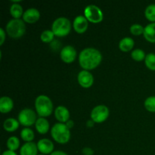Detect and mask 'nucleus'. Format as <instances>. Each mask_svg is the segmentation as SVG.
<instances>
[{
	"instance_id": "obj_1",
	"label": "nucleus",
	"mask_w": 155,
	"mask_h": 155,
	"mask_svg": "<svg viewBox=\"0 0 155 155\" xmlns=\"http://www.w3.org/2000/svg\"><path fill=\"white\" fill-rule=\"evenodd\" d=\"M102 54L99 50L95 48H86L82 50L79 55V63L86 71L93 70L101 64Z\"/></svg>"
},
{
	"instance_id": "obj_2",
	"label": "nucleus",
	"mask_w": 155,
	"mask_h": 155,
	"mask_svg": "<svg viewBox=\"0 0 155 155\" xmlns=\"http://www.w3.org/2000/svg\"><path fill=\"white\" fill-rule=\"evenodd\" d=\"M35 108L40 117H46L52 113L53 103L48 96L40 95L35 100Z\"/></svg>"
},
{
	"instance_id": "obj_3",
	"label": "nucleus",
	"mask_w": 155,
	"mask_h": 155,
	"mask_svg": "<svg viewBox=\"0 0 155 155\" xmlns=\"http://www.w3.org/2000/svg\"><path fill=\"white\" fill-rule=\"evenodd\" d=\"M51 135L54 141L60 144H65L71 139L70 129L63 123H56L51 129Z\"/></svg>"
},
{
	"instance_id": "obj_4",
	"label": "nucleus",
	"mask_w": 155,
	"mask_h": 155,
	"mask_svg": "<svg viewBox=\"0 0 155 155\" xmlns=\"http://www.w3.org/2000/svg\"><path fill=\"white\" fill-rule=\"evenodd\" d=\"M5 30L10 37L18 39L25 33L26 25L23 20L12 19L6 24Z\"/></svg>"
},
{
	"instance_id": "obj_5",
	"label": "nucleus",
	"mask_w": 155,
	"mask_h": 155,
	"mask_svg": "<svg viewBox=\"0 0 155 155\" xmlns=\"http://www.w3.org/2000/svg\"><path fill=\"white\" fill-rule=\"evenodd\" d=\"M71 30V23L68 18L65 17H59L56 18L51 25V30L54 35L60 37L69 34Z\"/></svg>"
},
{
	"instance_id": "obj_6",
	"label": "nucleus",
	"mask_w": 155,
	"mask_h": 155,
	"mask_svg": "<svg viewBox=\"0 0 155 155\" xmlns=\"http://www.w3.org/2000/svg\"><path fill=\"white\" fill-rule=\"evenodd\" d=\"M84 15L86 19L92 23H99L103 20L104 15L101 9L95 5H89L84 9Z\"/></svg>"
},
{
	"instance_id": "obj_7",
	"label": "nucleus",
	"mask_w": 155,
	"mask_h": 155,
	"mask_svg": "<svg viewBox=\"0 0 155 155\" xmlns=\"http://www.w3.org/2000/svg\"><path fill=\"white\" fill-rule=\"evenodd\" d=\"M36 114L33 109L24 108L18 114V121L24 127H30L36 124Z\"/></svg>"
},
{
	"instance_id": "obj_8",
	"label": "nucleus",
	"mask_w": 155,
	"mask_h": 155,
	"mask_svg": "<svg viewBox=\"0 0 155 155\" xmlns=\"http://www.w3.org/2000/svg\"><path fill=\"white\" fill-rule=\"evenodd\" d=\"M110 114L109 108L104 104H99L94 107L91 111V119L95 123H102L108 118Z\"/></svg>"
},
{
	"instance_id": "obj_9",
	"label": "nucleus",
	"mask_w": 155,
	"mask_h": 155,
	"mask_svg": "<svg viewBox=\"0 0 155 155\" xmlns=\"http://www.w3.org/2000/svg\"><path fill=\"white\" fill-rule=\"evenodd\" d=\"M60 57L65 63H72L77 58V51L72 45H66L61 50Z\"/></svg>"
},
{
	"instance_id": "obj_10",
	"label": "nucleus",
	"mask_w": 155,
	"mask_h": 155,
	"mask_svg": "<svg viewBox=\"0 0 155 155\" xmlns=\"http://www.w3.org/2000/svg\"><path fill=\"white\" fill-rule=\"evenodd\" d=\"M78 83L82 87L89 88L92 86L94 83L93 75L89 71L83 70L80 71L77 76Z\"/></svg>"
},
{
	"instance_id": "obj_11",
	"label": "nucleus",
	"mask_w": 155,
	"mask_h": 155,
	"mask_svg": "<svg viewBox=\"0 0 155 155\" xmlns=\"http://www.w3.org/2000/svg\"><path fill=\"white\" fill-rule=\"evenodd\" d=\"M88 20L83 15H78L74 18L73 27L74 30L78 33H83L86 31L88 28Z\"/></svg>"
},
{
	"instance_id": "obj_12",
	"label": "nucleus",
	"mask_w": 155,
	"mask_h": 155,
	"mask_svg": "<svg viewBox=\"0 0 155 155\" xmlns=\"http://www.w3.org/2000/svg\"><path fill=\"white\" fill-rule=\"evenodd\" d=\"M37 147L42 154H51L54 151V144L48 139H39L37 142Z\"/></svg>"
},
{
	"instance_id": "obj_13",
	"label": "nucleus",
	"mask_w": 155,
	"mask_h": 155,
	"mask_svg": "<svg viewBox=\"0 0 155 155\" xmlns=\"http://www.w3.org/2000/svg\"><path fill=\"white\" fill-rule=\"evenodd\" d=\"M40 18V13L39 10L35 8H30L24 12L23 15V21L29 24H33L36 22Z\"/></svg>"
},
{
	"instance_id": "obj_14",
	"label": "nucleus",
	"mask_w": 155,
	"mask_h": 155,
	"mask_svg": "<svg viewBox=\"0 0 155 155\" xmlns=\"http://www.w3.org/2000/svg\"><path fill=\"white\" fill-rule=\"evenodd\" d=\"M54 117L59 121V123L65 124L69 120L70 112L66 107L63 105H59L54 109Z\"/></svg>"
},
{
	"instance_id": "obj_15",
	"label": "nucleus",
	"mask_w": 155,
	"mask_h": 155,
	"mask_svg": "<svg viewBox=\"0 0 155 155\" xmlns=\"http://www.w3.org/2000/svg\"><path fill=\"white\" fill-rule=\"evenodd\" d=\"M37 144L33 142H26L20 149V155H38Z\"/></svg>"
},
{
	"instance_id": "obj_16",
	"label": "nucleus",
	"mask_w": 155,
	"mask_h": 155,
	"mask_svg": "<svg viewBox=\"0 0 155 155\" xmlns=\"http://www.w3.org/2000/svg\"><path fill=\"white\" fill-rule=\"evenodd\" d=\"M14 107V101L10 97L2 96L0 98V111L2 113H8Z\"/></svg>"
},
{
	"instance_id": "obj_17",
	"label": "nucleus",
	"mask_w": 155,
	"mask_h": 155,
	"mask_svg": "<svg viewBox=\"0 0 155 155\" xmlns=\"http://www.w3.org/2000/svg\"><path fill=\"white\" fill-rule=\"evenodd\" d=\"M144 37L147 41L154 43L155 42V22L147 24L144 29Z\"/></svg>"
},
{
	"instance_id": "obj_18",
	"label": "nucleus",
	"mask_w": 155,
	"mask_h": 155,
	"mask_svg": "<svg viewBox=\"0 0 155 155\" xmlns=\"http://www.w3.org/2000/svg\"><path fill=\"white\" fill-rule=\"evenodd\" d=\"M35 127L38 133L45 134L49 130V123L45 117H39L35 124Z\"/></svg>"
},
{
	"instance_id": "obj_19",
	"label": "nucleus",
	"mask_w": 155,
	"mask_h": 155,
	"mask_svg": "<svg viewBox=\"0 0 155 155\" xmlns=\"http://www.w3.org/2000/svg\"><path fill=\"white\" fill-rule=\"evenodd\" d=\"M20 123L18 120L15 119V118H8L3 123V127L5 130L8 132H14L18 130L19 127Z\"/></svg>"
},
{
	"instance_id": "obj_20",
	"label": "nucleus",
	"mask_w": 155,
	"mask_h": 155,
	"mask_svg": "<svg viewBox=\"0 0 155 155\" xmlns=\"http://www.w3.org/2000/svg\"><path fill=\"white\" fill-rule=\"evenodd\" d=\"M135 45L134 40L131 37H124L120 41L119 48L123 51H129L133 49Z\"/></svg>"
},
{
	"instance_id": "obj_21",
	"label": "nucleus",
	"mask_w": 155,
	"mask_h": 155,
	"mask_svg": "<svg viewBox=\"0 0 155 155\" xmlns=\"http://www.w3.org/2000/svg\"><path fill=\"white\" fill-rule=\"evenodd\" d=\"M24 10L22 6L18 3H14L10 7V14L14 19H20L21 16L24 15Z\"/></svg>"
},
{
	"instance_id": "obj_22",
	"label": "nucleus",
	"mask_w": 155,
	"mask_h": 155,
	"mask_svg": "<svg viewBox=\"0 0 155 155\" xmlns=\"http://www.w3.org/2000/svg\"><path fill=\"white\" fill-rule=\"evenodd\" d=\"M21 139L24 141H25V142H32L35 137L34 132H33L30 128L24 127V129H22V130H21Z\"/></svg>"
},
{
	"instance_id": "obj_23",
	"label": "nucleus",
	"mask_w": 155,
	"mask_h": 155,
	"mask_svg": "<svg viewBox=\"0 0 155 155\" xmlns=\"http://www.w3.org/2000/svg\"><path fill=\"white\" fill-rule=\"evenodd\" d=\"M6 145H7L8 150L11 151H16L20 147V140L18 137L16 136H11L8 139L7 142H6Z\"/></svg>"
},
{
	"instance_id": "obj_24",
	"label": "nucleus",
	"mask_w": 155,
	"mask_h": 155,
	"mask_svg": "<svg viewBox=\"0 0 155 155\" xmlns=\"http://www.w3.org/2000/svg\"><path fill=\"white\" fill-rule=\"evenodd\" d=\"M145 15L151 23L155 22V4H151L147 6L145 10Z\"/></svg>"
},
{
	"instance_id": "obj_25",
	"label": "nucleus",
	"mask_w": 155,
	"mask_h": 155,
	"mask_svg": "<svg viewBox=\"0 0 155 155\" xmlns=\"http://www.w3.org/2000/svg\"><path fill=\"white\" fill-rule=\"evenodd\" d=\"M54 36H55V35H54V33H53L52 30H45L41 33L40 39L43 42L48 43V42H51L53 40H54Z\"/></svg>"
},
{
	"instance_id": "obj_26",
	"label": "nucleus",
	"mask_w": 155,
	"mask_h": 155,
	"mask_svg": "<svg viewBox=\"0 0 155 155\" xmlns=\"http://www.w3.org/2000/svg\"><path fill=\"white\" fill-rule=\"evenodd\" d=\"M131 57L133 60L136 61H142L145 60L146 54H145V51L141 48H136L131 52Z\"/></svg>"
},
{
	"instance_id": "obj_27",
	"label": "nucleus",
	"mask_w": 155,
	"mask_h": 155,
	"mask_svg": "<svg viewBox=\"0 0 155 155\" xmlns=\"http://www.w3.org/2000/svg\"><path fill=\"white\" fill-rule=\"evenodd\" d=\"M145 64L148 69L151 71H155V54L154 53H148L146 54L145 58Z\"/></svg>"
},
{
	"instance_id": "obj_28",
	"label": "nucleus",
	"mask_w": 155,
	"mask_h": 155,
	"mask_svg": "<svg viewBox=\"0 0 155 155\" xmlns=\"http://www.w3.org/2000/svg\"><path fill=\"white\" fill-rule=\"evenodd\" d=\"M145 107L148 111L155 112V96H149L145 99Z\"/></svg>"
},
{
	"instance_id": "obj_29",
	"label": "nucleus",
	"mask_w": 155,
	"mask_h": 155,
	"mask_svg": "<svg viewBox=\"0 0 155 155\" xmlns=\"http://www.w3.org/2000/svg\"><path fill=\"white\" fill-rule=\"evenodd\" d=\"M144 29L145 27H142L141 24H134L130 27V32L134 36H139L141 34H143Z\"/></svg>"
},
{
	"instance_id": "obj_30",
	"label": "nucleus",
	"mask_w": 155,
	"mask_h": 155,
	"mask_svg": "<svg viewBox=\"0 0 155 155\" xmlns=\"http://www.w3.org/2000/svg\"><path fill=\"white\" fill-rule=\"evenodd\" d=\"M82 153H83V155H93L94 150L92 148H89V147H85L82 150Z\"/></svg>"
},
{
	"instance_id": "obj_31",
	"label": "nucleus",
	"mask_w": 155,
	"mask_h": 155,
	"mask_svg": "<svg viewBox=\"0 0 155 155\" xmlns=\"http://www.w3.org/2000/svg\"><path fill=\"white\" fill-rule=\"evenodd\" d=\"M5 40V32L2 28H0V45H2Z\"/></svg>"
},
{
	"instance_id": "obj_32",
	"label": "nucleus",
	"mask_w": 155,
	"mask_h": 155,
	"mask_svg": "<svg viewBox=\"0 0 155 155\" xmlns=\"http://www.w3.org/2000/svg\"><path fill=\"white\" fill-rule=\"evenodd\" d=\"M2 155H18L15 151H11V150H6V151H3Z\"/></svg>"
},
{
	"instance_id": "obj_33",
	"label": "nucleus",
	"mask_w": 155,
	"mask_h": 155,
	"mask_svg": "<svg viewBox=\"0 0 155 155\" xmlns=\"http://www.w3.org/2000/svg\"><path fill=\"white\" fill-rule=\"evenodd\" d=\"M50 155H68L63 151H54Z\"/></svg>"
},
{
	"instance_id": "obj_34",
	"label": "nucleus",
	"mask_w": 155,
	"mask_h": 155,
	"mask_svg": "<svg viewBox=\"0 0 155 155\" xmlns=\"http://www.w3.org/2000/svg\"><path fill=\"white\" fill-rule=\"evenodd\" d=\"M65 124H66V126L70 129V130H71V128H73V127H74V121L71 120H69L68 121H67V122L65 123Z\"/></svg>"
},
{
	"instance_id": "obj_35",
	"label": "nucleus",
	"mask_w": 155,
	"mask_h": 155,
	"mask_svg": "<svg viewBox=\"0 0 155 155\" xmlns=\"http://www.w3.org/2000/svg\"><path fill=\"white\" fill-rule=\"evenodd\" d=\"M94 124H95V122H94L92 119L89 120L86 122V126H87L88 127H92L94 126Z\"/></svg>"
},
{
	"instance_id": "obj_36",
	"label": "nucleus",
	"mask_w": 155,
	"mask_h": 155,
	"mask_svg": "<svg viewBox=\"0 0 155 155\" xmlns=\"http://www.w3.org/2000/svg\"><path fill=\"white\" fill-rule=\"evenodd\" d=\"M38 155H45V154H38Z\"/></svg>"
}]
</instances>
